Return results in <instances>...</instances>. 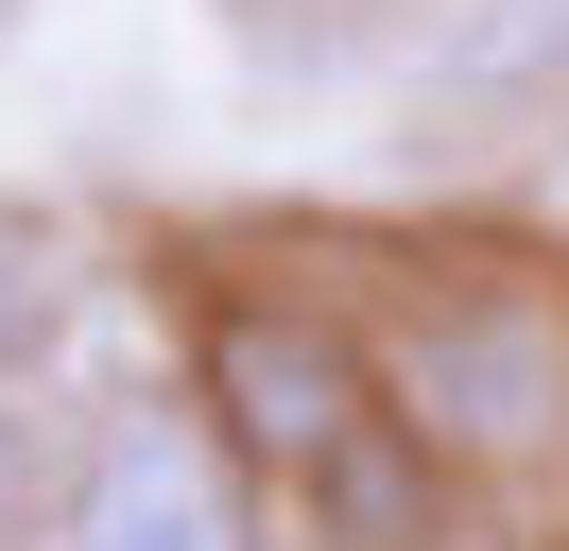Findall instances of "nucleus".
<instances>
[{"label":"nucleus","instance_id":"nucleus-1","mask_svg":"<svg viewBox=\"0 0 569 551\" xmlns=\"http://www.w3.org/2000/svg\"><path fill=\"white\" fill-rule=\"evenodd\" d=\"M397 413H415L431 448H569V293H535V276H466V293H431L415 328H397Z\"/></svg>","mask_w":569,"mask_h":551},{"label":"nucleus","instance_id":"nucleus-4","mask_svg":"<svg viewBox=\"0 0 569 551\" xmlns=\"http://www.w3.org/2000/svg\"><path fill=\"white\" fill-rule=\"evenodd\" d=\"M293 500H311V534H328V551H449V465H431L415 413H380V431H362L346 465H311Z\"/></svg>","mask_w":569,"mask_h":551},{"label":"nucleus","instance_id":"nucleus-3","mask_svg":"<svg viewBox=\"0 0 569 551\" xmlns=\"http://www.w3.org/2000/svg\"><path fill=\"white\" fill-rule=\"evenodd\" d=\"M190 397L242 431V465L311 482V465H346V448L397 413V379L362 362L328 310H293V293H224V310H208V379H190Z\"/></svg>","mask_w":569,"mask_h":551},{"label":"nucleus","instance_id":"nucleus-5","mask_svg":"<svg viewBox=\"0 0 569 551\" xmlns=\"http://www.w3.org/2000/svg\"><path fill=\"white\" fill-rule=\"evenodd\" d=\"M466 69H483V87H518V69H569V0H483V18H466Z\"/></svg>","mask_w":569,"mask_h":551},{"label":"nucleus","instance_id":"nucleus-2","mask_svg":"<svg viewBox=\"0 0 569 551\" xmlns=\"http://www.w3.org/2000/svg\"><path fill=\"white\" fill-rule=\"evenodd\" d=\"M52 551H259L242 517V431L208 397H121L52 482Z\"/></svg>","mask_w":569,"mask_h":551},{"label":"nucleus","instance_id":"nucleus-7","mask_svg":"<svg viewBox=\"0 0 569 551\" xmlns=\"http://www.w3.org/2000/svg\"><path fill=\"white\" fill-rule=\"evenodd\" d=\"M36 517V431H18V397H0V534Z\"/></svg>","mask_w":569,"mask_h":551},{"label":"nucleus","instance_id":"nucleus-6","mask_svg":"<svg viewBox=\"0 0 569 551\" xmlns=\"http://www.w3.org/2000/svg\"><path fill=\"white\" fill-rule=\"evenodd\" d=\"M36 328H52V241L0 207V362H36Z\"/></svg>","mask_w":569,"mask_h":551}]
</instances>
